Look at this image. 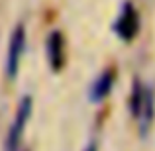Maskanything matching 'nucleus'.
Returning <instances> with one entry per match:
<instances>
[{"mask_svg": "<svg viewBox=\"0 0 155 151\" xmlns=\"http://www.w3.org/2000/svg\"><path fill=\"white\" fill-rule=\"evenodd\" d=\"M31 108H34L31 96H24V98L20 100V104H18L14 120H12L10 128H8L6 141H4V151H20L26 126H28V122H30V118H31Z\"/></svg>", "mask_w": 155, "mask_h": 151, "instance_id": "nucleus-1", "label": "nucleus"}, {"mask_svg": "<svg viewBox=\"0 0 155 151\" xmlns=\"http://www.w3.org/2000/svg\"><path fill=\"white\" fill-rule=\"evenodd\" d=\"M26 26L22 22L14 28L8 41V53H6V77L14 80L18 77L20 63H22V55L26 51Z\"/></svg>", "mask_w": 155, "mask_h": 151, "instance_id": "nucleus-2", "label": "nucleus"}, {"mask_svg": "<svg viewBox=\"0 0 155 151\" xmlns=\"http://www.w3.org/2000/svg\"><path fill=\"white\" fill-rule=\"evenodd\" d=\"M137 31H140V12L132 2H124L114 22V34L124 41H132L137 35Z\"/></svg>", "mask_w": 155, "mask_h": 151, "instance_id": "nucleus-3", "label": "nucleus"}, {"mask_svg": "<svg viewBox=\"0 0 155 151\" xmlns=\"http://www.w3.org/2000/svg\"><path fill=\"white\" fill-rule=\"evenodd\" d=\"M47 61H49L51 71L59 73L65 65V38L59 30H53L47 35Z\"/></svg>", "mask_w": 155, "mask_h": 151, "instance_id": "nucleus-4", "label": "nucleus"}, {"mask_svg": "<svg viewBox=\"0 0 155 151\" xmlns=\"http://www.w3.org/2000/svg\"><path fill=\"white\" fill-rule=\"evenodd\" d=\"M153 120H155V92L147 87L143 104H141V112H140V116H137V120H136L141 137H147L149 130H151V126H153Z\"/></svg>", "mask_w": 155, "mask_h": 151, "instance_id": "nucleus-5", "label": "nucleus"}, {"mask_svg": "<svg viewBox=\"0 0 155 151\" xmlns=\"http://www.w3.org/2000/svg\"><path fill=\"white\" fill-rule=\"evenodd\" d=\"M114 80H116L114 69H106V71H102L98 77H96V80L92 83L91 90H88V100L91 102H102L106 96L110 94V90H112Z\"/></svg>", "mask_w": 155, "mask_h": 151, "instance_id": "nucleus-6", "label": "nucleus"}, {"mask_svg": "<svg viewBox=\"0 0 155 151\" xmlns=\"http://www.w3.org/2000/svg\"><path fill=\"white\" fill-rule=\"evenodd\" d=\"M145 90H147V87H145L140 79H134V83H132V96H130V112H132V116L136 118V120H137V116H140V112H141V104H143V98H145Z\"/></svg>", "mask_w": 155, "mask_h": 151, "instance_id": "nucleus-7", "label": "nucleus"}, {"mask_svg": "<svg viewBox=\"0 0 155 151\" xmlns=\"http://www.w3.org/2000/svg\"><path fill=\"white\" fill-rule=\"evenodd\" d=\"M84 151H98V149H96V143H88Z\"/></svg>", "mask_w": 155, "mask_h": 151, "instance_id": "nucleus-8", "label": "nucleus"}]
</instances>
